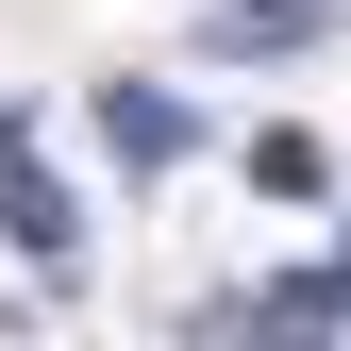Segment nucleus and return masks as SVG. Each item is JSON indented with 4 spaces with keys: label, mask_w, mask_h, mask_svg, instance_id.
<instances>
[{
    "label": "nucleus",
    "mask_w": 351,
    "mask_h": 351,
    "mask_svg": "<svg viewBox=\"0 0 351 351\" xmlns=\"http://www.w3.org/2000/svg\"><path fill=\"white\" fill-rule=\"evenodd\" d=\"M251 184H268V201H318V134H251Z\"/></svg>",
    "instance_id": "nucleus-4"
},
{
    "label": "nucleus",
    "mask_w": 351,
    "mask_h": 351,
    "mask_svg": "<svg viewBox=\"0 0 351 351\" xmlns=\"http://www.w3.org/2000/svg\"><path fill=\"white\" fill-rule=\"evenodd\" d=\"M217 51H285V34H318V0H201Z\"/></svg>",
    "instance_id": "nucleus-3"
},
{
    "label": "nucleus",
    "mask_w": 351,
    "mask_h": 351,
    "mask_svg": "<svg viewBox=\"0 0 351 351\" xmlns=\"http://www.w3.org/2000/svg\"><path fill=\"white\" fill-rule=\"evenodd\" d=\"M0 234H17V251H34V268H84V217H67L51 184H34V151H17V167H0Z\"/></svg>",
    "instance_id": "nucleus-1"
},
{
    "label": "nucleus",
    "mask_w": 351,
    "mask_h": 351,
    "mask_svg": "<svg viewBox=\"0 0 351 351\" xmlns=\"http://www.w3.org/2000/svg\"><path fill=\"white\" fill-rule=\"evenodd\" d=\"M101 134H117V167H167V151H184V101H167V84H117Z\"/></svg>",
    "instance_id": "nucleus-2"
}]
</instances>
